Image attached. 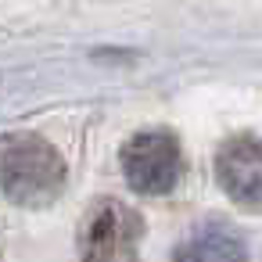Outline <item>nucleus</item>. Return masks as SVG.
I'll return each instance as SVG.
<instances>
[{"instance_id":"obj_1","label":"nucleus","mask_w":262,"mask_h":262,"mask_svg":"<svg viewBox=\"0 0 262 262\" xmlns=\"http://www.w3.org/2000/svg\"><path fill=\"white\" fill-rule=\"evenodd\" d=\"M69 165L61 151L40 133H4L0 137V190L11 205L47 208L65 194Z\"/></svg>"},{"instance_id":"obj_2","label":"nucleus","mask_w":262,"mask_h":262,"mask_svg":"<svg viewBox=\"0 0 262 262\" xmlns=\"http://www.w3.org/2000/svg\"><path fill=\"white\" fill-rule=\"evenodd\" d=\"M140 212L119 198H97L79 219L76 251L79 262H140Z\"/></svg>"},{"instance_id":"obj_3","label":"nucleus","mask_w":262,"mask_h":262,"mask_svg":"<svg viewBox=\"0 0 262 262\" xmlns=\"http://www.w3.org/2000/svg\"><path fill=\"white\" fill-rule=\"evenodd\" d=\"M122 176L140 198L169 194L183 176V147L172 129H140L119 151Z\"/></svg>"},{"instance_id":"obj_4","label":"nucleus","mask_w":262,"mask_h":262,"mask_svg":"<svg viewBox=\"0 0 262 262\" xmlns=\"http://www.w3.org/2000/svg\"><path fill=\"white\" fill-rule=\"evenodd\" d=\"M215 183L219 190L251 215H262V137L237 133L215 151Z\"/></svg>"},{"instance_id":"obj_5","label":"nucleus","mask_w":262,"mask_h":262,"mask_svg":"<svg viewBox=\"0 0 262 262\" xmlns=\"http://www.w3.org/2000/svg\"><path fill=\"white\" fill-rule=\"evenodd\" d=\"M172 262H248V241L226 223H201L172 248Z\"/></svg>"}]
</instances>
